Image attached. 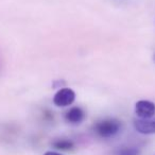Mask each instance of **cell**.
<instances>
[{
	"label": "cell",
	"instance_id": "obj_1",
	"mask_svg": "<svg viewBox=\"0 0 155 155\" xmlns=\"http://www.w3.org/2000/svg\"><path fill=\"white\" fill-rule=\"evenodd\" d=\"M120 122L115 119H106L98 122L95 125V131L99 136L103 138H108L115 136L120 131Z\"/></svg>",
	"mask_w": 155,
	"mask_h": 155
},
{
	"label": "cell",
	"instance_id": "obj_2",
	"mask_svg": "<svg viewBox=\"0 0 155 155\" xmlns=\"http://www.w3.org/2000/svg\"><path fill=\"white\" fill-rule=\"evenodd\" d=\"M75 99V93L71 88H62L54 95L53 103L56 106L64 107L68 106L74 101Z\"/></svg>",
	"mask_w": 155,
	"mask_h": 155
},
{
	"label": "cell",
	"instance_id": "obj_3",
	"mask_svg": "<svg viewBox=\"0 0 155 155\" xmlns=\"http://www.w3.org/2000/svg\"><path fill=\"white\" fill-rule=\"evenodd\" d=\"M135 112L140 119L152 118L155 114V104L148 100H140L136 103Z\"/></svg>",
	"mask_w": 155,
	"mask_h": 155
},
{
	"label": "cell",
	"instance_id": "obj_4",
	"mask_svg": "<svg viewBox=\"0 0 155 155\" xmlns=\"http://www.w3.org/2000/svg\"><path fill=\"white\" fill-rule=\"evenodd\" d=\"M134 127L140 134H155V119H136Z\"/></svg>",
	"mask_w": 155,
	"mask_h": 155
},
{
	"label": "cell",
	"instance_id": "obj_5",
	"mask_svg": "<svg viewBox=\"0 0 155 155\" xmlns=\"http://www.w3.org/2000/svg\"><path fill=\"white\" fill-rule=\"evenodd\" d=\"M85 117V114L80 107H72L71 110H69L65 115V118L68 122L72 123V124H77L83 121Z\"/></svg>",
	"mask_w": 155,
	"mask_h": 155
},
{
	"label": "cell",
	"instance_id": "obj_6",
	"mask_svg": "<svg viewBox=\"0 0 155 155\" xmlns=\"http://www.w3.org/2000/svg\"><path fill=\"white\" fill-rule=\"evenodd\" d=\"M53 147L55 149H58V150H63V151H69L72 150L74 148V144H73L72 141L67 139H60L56 140V141L53 142Z\"/></svg>",
	"mask_w": 155,
	"mask_h": 155
},
{
	"label": "cell",
	"instance_id": "obj_7",
	"mask_svg": "<svg viewBox=\"0 0 155 155\" xmlns=\"http://www.w3.org/2000/svg\"><path fill=\"white\" fill-rule=\"evenodd\" d=\"M118 155H138V151L134 148H122L119 150Z\"/></svg>",
	"mask_w": 155,
	"mask_h": 155
},
{
	"label": "cell",
	"instance_id": "obj_8",
	"mask_svg": "<svg viewBox=\"0 0 155 155\" xmlns=\"http://www.w3.org/2000/svg\"><path fill=\"white\" fill-rule=\"evenodd\" d=\"M44 155H62V154H60V153H56V152H52V151H48V152H46Z\"/></svg>",
	"mask_w": 155,
	"mask_h": 155
}]
</instances>
